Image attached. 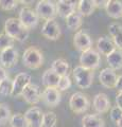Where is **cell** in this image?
Listing matches in <instances>:
<instances>
[{"label": "cell", "mask_w": 122, "mask_h": 127, "mask_svg": "<svg viewBox=\"0 0 122 127\" xmlns=\"http://www.w3.org/2000/svg\"><path fill=\"white\" fill-rule=\"evenodd\" d=\"M61 34L62 32H61L60 25L54 19L45 21L44 26L41 28V35L44 37L49 39V40H57L60 38Z\"/></svg>", "instance_id": "obj_8"}, {"label": "cell", "mask_w": 122, "mask_h": 127, "mask_svg": "<svg viewBox=\"0 0 122 127\" xmlns=\"http://www.w3.org/2000/svg\"><path fill=\"white\" fill-rule=\"evenodd\" d=\"M22 62L27 68L38 69L44 64V55L36 47H29L25 50L22 55Z\"/></svg>", "instance_id": "obj_2"}, {"label": "cell", "mask_w": 122, "mask_h": 127, "mask_svg": "<svg viewBox=\"0 0 122 127\" xmlns=\"http://www.w3.org/2000/svg\"><path fill=\"white\" fill-rule=\"evenodd\" d=\"M11 110L6 104H0V124L11 120Z\"/></svg>", "instance_id": "obj_30"}, {"label": "cell", "mask_w": 122, "mask_h": 127, "mask_svg": "<svg viewBox=\"0 0 122 127\" xmlns=\"http://www.w3.org/2000/svg\"><path fill=\"white\" fill-rule=\"evenodd\" d=\"M21 97L28 104H31V105L37 104L41 100V90H39V87L36 84L30 83L25 88V90H23Z\"/></svg>", "instance_id": "obj_11"}, {"label": "cell", "mask_w": 122, "mask_h": 127, "mask_svg": "<svg viewBox=\"0 0 122 127\" xmlns=\"http://www.w3.org/2000/svg\"><path fill=\"white\" fill-rule=\"evenodd\" d=\"M112 39H113V41H114V43H115L117 49H119V50L122 51V29L118 32V33Z\"/></svg>", "instance_id": "obj_34"}, {"label": "cell", "mask_w": 122, "mask_h": 127, "mask_svg": "<svg viewBox=\"0 0 122 127\" xmlns=\"http://www.w3.org/2000/svg\"><path fill=\"white\" fill-rule=\"evenodd\" d=\"M109 117H111V120L113 122H115L117 124V122L120 120V119L122 118V110L119 108V107H113V108L111 109V113H109Z\"/></svg>", "instance_id": "obj_33"}, {"label": "cell", "mask_w": 122, "mask_h": 127, "mask_svg": "<svg viewBox=\"0 0 122 127\" xmlns=\"http://www.w3.org/2000/svg\"><path fill=\"white\" fill-rule=\"evenodd\" d=\"M93 109L97 111L98 113H105L107 112L111 108V101H109L108 96L105 93H98L96 96L93 97L92 101Z\"/></svg>", "instance_id": "obj_17"}, {"label": "cell", "mask_w": 122, "mask_h": 127, "mask_svg": "<svg viewBox=\"0 0 122 127\" xmlns=\"http://www.w3.org/2000/svg\"><path fill=\"white\" fill-rule=\"evenodd\" d=\"M121 29H122V27L119 25V23L114 22V23H112V25H109L108 26V33H109V35H111V37L113 38Z\"/></svg>", "instance_id": "obj_35"}, {"label": "cell", "mask_w": 122, "mask_h": 127, "mask_svg": "<svg viewBox=\"0 0 122 127\" xmlns=\"http://www.w3.org/2000/svg\"><path fill=\"white\" fill-rule=\"evenodd\" d=\"M100 62H101L100 53L94 49H92V48L88 51L83 52L80 56V64H81L80 66L92 71L100 66Z\"/></svg>", "instance_id": "obj_5"}, {"label": "cell", "mask_w": 122, "mask_h": 127, "mask_svg": "<svg viewBox=\"0 0 122 127\" xmlns=\"http://www.w3.org/2000/svg\"><path fill=\"white\" fill-rule=\"evenodd\" d=\"M97 7L96 0H80L78 2V12L82 16L91 15Z\"/></svg>", "instance_id": "obj_22"}, {"label": "cell", "mask_w": 122, "mask_h": 127, "mask_svg": "<svg viewBox=\"0 0 122 127\" xmlns=\"http://www.w3.org/2000/svg\"><path fill=\"white\" fill-rule=\"evenodd\" d=\"M4 33L14 40L25 41L29 36V30L22 26L18 18H9L4 22Z\"/></svg>", "instance_id": "obj_1"}, {"label": "cell", "mask_w": 122, "mask_h": 127, "mask_svg": "<svg viewBox=\"0 0 122 127\" xmlns=\"http://www.w3.org/2000/svg\"><path fill=\"white\" fill-rule=\"evenodd\" d=\"M9 78V76H7V73H6V70L4 67H2L1 65H0V82L4 81V79Z\"/></svg>", "instance_id": "obj_36"}, {"label": "cell", "mask_w": 122, "mask_h": 127, "mask_svg": "<svg viewBox=\"0 0 122 127\" xmlns=\"http://www.w3.org/2000/svg\"><path fill=\"white\" fill-rule=\"evenodd\" d=\"M14 46V39L11 38L9 35L5 33L0 34V51H3L5 49H9Z\"/></svg>", "instance_id": "obj_29"}, {"label": "cell", "mask_w": 122, "mask_h": 127, "mask_svg": "<svg viewBox=\"0 0 122 127\" xmlns=\"http://www.w3.org/2000/svg\"><path fill=\"white\" fill-rule=\"evenodd\" d=\"M57 123V117L53 111H48L44 113V127H55Z\"/></svg>", "instance_id": "obj_28"}, {"label": "cell", "mask_w": 122, "mask_h": 127, "mask_svg": "<svg viewBox=\"0 0 122 127\" xmlns=\"http://www.w3.org/2000/svg\"><path fill=\"white\" fill-rule=\"evenodd\" d=\"M83 127H104L105 123L99 114H86L82 119Z\"/></svg>", "instance_id": "obj_23"}, {"label": "cell", "mask_w": 122, "mask_h": 127, "mask_svg": "<svg viewBox=\"0 0 122 127\" xmlns=\"http://www.w3.org/2000/svg\"><path fill=\"white\" fill-rule=\"evenodd\" d=\"M56 14L62 18H67L73 12L78 11V2L70 0H58L55 3Z\"/></svg>", "instance_id": "obj_15"}, {"label": "cell", "mask_w": 122, "mask_h": 127, "mask_svg": "<svg viewBox=\"0 0 122 127\" xmlns=\"http://www.w3.org/2000/svg\"><path fill=\"white\" fill-rule=\"evenodd\" d=\"M115 88L119 91V92H122V74L119 75L117 78V82H116V86Z\"/></svg>", "instance_id": "obj_37"}, {"label": "cell", "mask_w": 122, "mask_h": 127, "mask_svg": "<svg viewBox=\"0 0 122 127\" xmlns=\"http://www.w3.org/2000/svg\"><path fill=\"white\" fill-rule=\"evenodd\" d=\"M82 19H83V16L79 13L78 11H76L66 18V26L69 30L77 31L82 26Z\"/></svg>", "instance_id": "obj_25"}, {"label": "cell", "mask_w": 122, "mask_h": 127, "mask_svg": "<svg viewBox=\"0 0 122 127\" xmlns=\"http://www.w3.org/2000/svg\"><path fill=\"white\" fill-rule=\"evenodd\" d=\"M116 105L122 110V92H118L116 96Z\"/></svg>", "instance_id": "obj_38"}, {"label": "cell", "mask_w": 122, "mask_h": 127, "mask_svg": "<svg viewBox=\"0 0 122 127\" xmlns=\"http://www.w3.org/2000/svg\"><path fill=\"white\" fill-rule=\"evenodd\" d=\"M60 79H61V76H58L51 68L46 70L42 73V76H41L42 84L46 87H53V88H57Z\"/></svg>", "instance_id": "obj_20"}, {"label": "cell", "mask_w": 122, "mask_h": 127, "mask_svg": "<svg viewBox=\"0 0 122 127\" xmlns=\"http://www.w3.org/2000/svg\"><path fill=\"white\" fill-rule=\"evenodd\" d=\"M106 14L114 19L122 17V2L118 0H108L105 7Z\"/></svg>", "instance_id": "obj_19"}, {"label": "cell", "mask_w": 122, "mask_h": 127, "mask_svg": "<svg viewBox=\"0 0 122 127\" xmlns=\"http://www.w3.org/2000/svg\"><path fill=\"white\" fill-rule=\"evenodd\" d=\"M97 49L100 54L107 56L113 51H115L117 48L112 38H109L107 36H101L97 40Z\"/></svg>", "instance_id": "obj_18"}, {"label": "cell", "mask_w": 122, "mask_h": 127, "mask_svg": "<svg viewBox=\"0 0 122 127\" xmlns=\"http://www.w3.org/2000/svg\"><path fill=\"white\" fill-rule=\"evenodd\" d=\"M107 1L108 0H105V1H98V0H96L97 7H103V9H105L106 4H107Z\"/></svg>", "instance_id": "obj_39"}, {"label": "cell", "mask_w": 122, "mask_h": 127, "mask_svg": "<svg viewBox=\"0 0 122 127\" xmlns=\"http://www.w3.org/2000/svg\"><path fill=\"white\" fill-rule=\"evenodd\" d=\"M18 62V52L14 47L1 51L0 53V65L4 68H12Z\"/></svg>", "instance_id": "obj_14"}, {"label": "cell", "mask_w": 122, "mask_h": 127, "mask_svg": "<svg viewBox=\"0 0 122 127\" xmlns=\"http://www.w3.org/2000/svg\"><path fill=\"white\" fill-rule=\"evenodd\" d=\"M19 1L16 0H0V9L3 11H12L16 9Z\"/></svg>", "instance_id": "obj_31"}, {"label": "cell", "mask_w": 122, "mask_h": 127, "mask_svg": "<svg viewBox=\"0 0 122 127\" xmlns=\"http://www.w3.org/2000/svg\"><path fill=\"white\" fill-rule=\"evenodd\" d=\"M71 87V79H70L69 75H66V76H62L60 79V83H58L57 89L60 91H65L67 89H69Z\"/></svg>", "instance_id": "obj_32"}, {"label": "cell", "mask_w": 122, "mask_h": 127, "mask_svg": "<svg viewBox=\"0 0 122 127\" xmlns=\"http://www.w3.org/2000/svg\"><path fill=\"white\" fill-rule=\"evenodd\" d=\"M31 83V75L21 72L18 73L15 78L13 79V91H12V95L13 96H21V94L23 92V90L27 86Z\"/></svg>", "instance_id": "obj_9"}, {"label": "cell", "mask_w": 122, "mask_h": 127, "mask_svg": "<svg viewBox=\"0 0 122 127\" xmlns=\"http://www.w3.org/2000/svg\"><path fill=\"white\" fill-rule=\"evenodd\" d=\"M12 91H13V81L6 78L0 82V94L7 96V95H12Z\"/></svg>", "instance_id": "obj_27"}, {"label": "cell", "mask_w": 122, "mask_h": 127, "mask_svg": "<svg viewBox=\"0 0 122 127\" xmlns=\"http://www.w3.org/2000/svg\"><path fill=\"white\" fill-rule=\"evenodd\" d=\"M117 78H118V76L115 72V70H113L112 68H109V67L104 68L99 74V81L101 83V85L108 89L115 88Z\"/></svg>", "instance_id": "obj_16"}, {"label": "cell", "mask_w": 122, "mask_h": 127, "mask_svg": "<svg viewBox=\"0 0 122 127\" xmlns=\"http://www.w3.org/2000/svg\"><path fill=\"white\" fill-rule=\"evenodd\" d=\"M11 127H30L28 121L22 113H15L10 120Z\"/></svg>", "instance_id": "obj_26"}, {"label": "cell", "mask_w": 122, "mask_h": 127, "mask_svg": "<svg viewBox=\"0 0 122 127\" xmlns=\"http://www.w3.org/2000/svg\"><path fill=\"white\" fill-rule=\"evenodd\" d=\"M73 45L82 53L88 51L92 47V39L85 31H78L73 36Z\"/></svg>", "instance_id": "obj_10"}, {"label": "cell", "mask_w": 122, "mask_h": 127, "mask_svg": "<svg viewBox=\"0 0 122 127\" xmlns=\"http://www.w3.org/2000/svg\"><path fill=\"white\" fill-rule=\"evenodd\" d=\"M117 127H122V118L117 122Z\"/></svg>", "instance_id": "obj_40"}, {"label": "cell", "mask_w": 122, "mask_h": 127, "mask_svg": "<svg viewBox=\"0 0 122 127\" xmlns=\"http://www.w3.org/2000/svg\"><path fill=\"white\" fill-rule=\"evenodd\" d=\"M18 19L22 23V26L26 28L27 30H31L36 28L38 25L39 17L36 13V11L33 10L30 6H23L22 9L19 11Z\"/></svg>", "instance_id": "obj_4"}, {"label": "cell", "mask_w": 122, "mask_h": 127, "mask_svg": "<svg viewBox=\"0 0 122 127\" xmlns=\"http://www.w3.org/2000/svg\"><path fill=\"white\" fill-rule=\"evenodd\" d=\"M41 100L47 106L55 107L61 102V91L53 87H46L41 92Z\"/></svg>", "instance_id": "obj_12"}, {"label": "cell", "mask_w": 122, "mask_h": 127, "mask_svg": "<svg viewBox=\"0 0 122 127\" xmlns=\"http://www.w3.org/2000/svg\"><path fill=\"white\" fill-rule=\"evenodd\" d=\"M51 69H52L58 76H61V77L66 76V75H68L69 64L67 61H65L64 58H57L52 63Z\"/></svg>", "instance_id": "obj_24"}, {"label": "cell", "mask_w": 122, "mask_h": 127, "mask_svg": "<svg viewBox=\"0 0 122 127\" xmlns=\"http://www.w3.org/2000/svg\"><path fill=\"white\" fill-rule=\"evenodd\" d=\"M90 106L88 97L82 92H76L69 100V107L74 113H84Z\"/></svg>", "instance_id": "obj_7"}, {"label": "cell", "mask_w": 122, "mask_h": 127, "mask_svg": "<svg viewBox=\"0 0 122 127\" xmlns=\"http://www.w3.org/2000/svg\"><path fill=\"white\" fill-rule=\"evenodd\" d=\"M94 73L92 70L86 69L82 66H78L73 69V78L79 88L87 89L92 85Z\"/></svg>", "instance_id": "obj_3"}, {"label": "cell", "mask_w": 122, "mask_h": 127, "mask_svg": "<svg viewBox=\"0 0 122 127\" xmlns=\"http://www.w3.org/2000/svg\"><path fill=\"white\" fill-rule=\"evenodd\" d=\"M106 61L109 66V68L113 70H119L122 68V51L116 49L115 51L106 56Z\"/></svg>", "instance_id": "obj_21"}, {"label": "cell", "mask_w": 122, "mask_h": 127, "mask_svg": "<svg viewBox=\"0 0 122 127\" xmlns=\"http://www.w3.org/2000/svg\"><path fill=\"white\" fill-rule=\"evenodd\" d=\"M25 117L28 121L30 127H44V113L38 107H31L26 111Z\"/></svg>", "instance_id": "obj_13"}, {"label": "cell", "mask_w": 122, "mask_h": 127, "mask_svg": "<svg viewBox=\"0 0 122 127\" xmlns=\"http://www.w3.org/2000/svg\"><path fill=\"white\" fill-rule=\"evenodd\" d=\"M35 11L39 18L45 19V20H51L54 19L56 14V5L55 3L49 0H41L37 2Z\"/></svg>", "instance_id": "obj_6"}]
</instances>
